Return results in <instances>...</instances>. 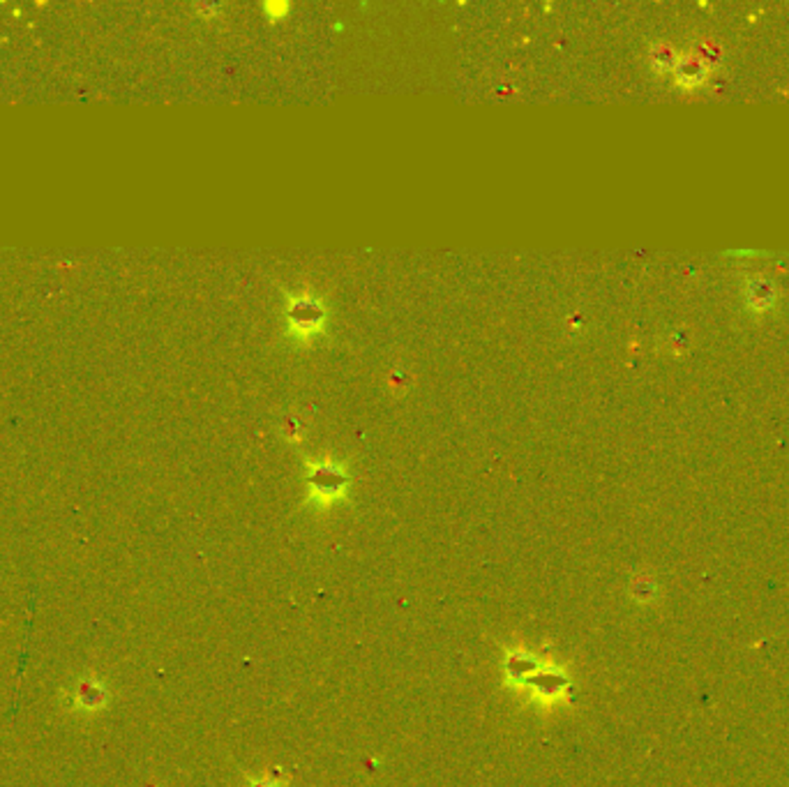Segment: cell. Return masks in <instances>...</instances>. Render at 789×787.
Instances as JSON below:
<instances>
[{
	"label": "cell",
	"mask_w": 789,
	"mask_h": 787,
	"mask_svg": "<svg viewBox=\"0 0 789 787\" xmlns=\"http://www.w3.org/2000/svg\"><path fill=\"white\" fill-rule=\"evenodd\" d=\"M309 485L314 487L316 497H337L342 492V487L347 485V478H344V473L337 469L335 464L323 462L314 466Z\"/></svg>",
	"instance_id": "obj_3"
},
{
	"label": "cell",
	"mask_w": 789,
	"mask_h": 787,
	"mask_svg": "<svg viewBox=\"0 0 789 787\" xmlns=\"http://www.w3.org/2000/svg\"><path fill=\"white\" fill-rule=\"evenodd\" d=\"M104 702H106V688L97 682L95 677L79 682L77 686H74L72 695H70L72 709H79L84 713H93L95 709L104 707Z\"/></svg>",
	"instance_id": "obj_2"
},
{
	"label": "cell",
	"mask_w": 789,
	"mask_h": 787,
	"mask_svg": "<svg viewBox=\"0 0 789 787\" xmlns=\"http://www.w3.org/2000/svg\"><path fill=\"white\" fill-rule=\"evenodd\" d=\"M286 316H289V326L295 338L309 340L323 331L326 307L319 298L305 296V293H302V296H289Z\"/></svg>",
	"instance_id": "obj_1"
},
{
	"label": "cell",
	"mask_w": 789,
	"mask_h": 787,
	"mask_svg": "<svg viewBox=\"0 0 789 787\" xmlns=\"http://www.w3.org/2000/svg\"><path fill=\"white\" fill-rule=\"evenodd\" d=\"M700 79H702V65L700 63L693 60V58H688V60L681 63V68H679V81H681V84L693 86Z\"/></svg>",
	"instance_id": "obj_4"
}]
</instances>
